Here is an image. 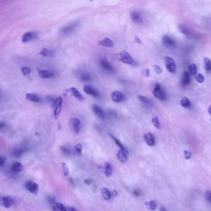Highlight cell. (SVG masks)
Here are the masks:
<instances>
[{
	"mask_svg": "<svg viewBox=\"0 0 211 211\" xmlns=\"http://www.w3.org/2000/svg\"><path fill=\"white\" fill-rule=\"evenodd\" d=\"M116 58L118 60L123 62L125 64L133 65L135 64V61L130 54L125 50H122L121 52L116 54Z\"/></svg>",
	"mask_w": 211,
	"mask_h": 211,
	"instance_id": "6da1fadb",
	"label": "cell"
},
{
	"mask_svg": "<svg viewBox=\"0 0 211 211\" xmlns=\"http://www.w3.org/2000/svg\"><path fill=\"white\" fill-rule=\"evenodd\" d=\"M63 105V99L61 97H58L53 102V116L54 119H58L60 116Z\"/></svg>",
	"mask_w": 211,
	"mask_h": 211,
	"instance_id": "7a4b0ae2",
	"label": "cell"
},
{
	"mask_svg": "<svg viewBox=\"0 0 211 211\" xmlns=\"http://www.w3.org/2000/svg\"><path fill=\"white\" fill-rule=\"evenodd\" d=\"M164 62L167 70L171 73H174L176 72V63L174 59L170 56H165L164 58Z\"/></svg>",
	"mask_w": 211,
	"mask_h": 211,
	"instance_id": "3957f363",
	"label": "cell"
},
{
	"mask_svg": "<svg viewBox=\"0 0 211 211\" xmlns=\"http://www.w3.org/2000/svg\"><path fill=\"white\" fill-rule=\"evenodd\" d=\"M153 94L155 98L160 100H165L166 99V95L165 92L162 89L161 86L159 84H156L153 91Z\"/></svg>",
	"mask_w": 211,
	"mask_h": 211,
	"instance_id": "277c9868",
	"label": "cell"
},
{
	"mask_svg": "<svg viewBox=\"0 0 211 211\" xmlns=\"http://www.w3.org/2000/svg\"><path fill=\"white\" fill-rule=\"evenodd\" d=\"M38 37V34L36 32H27L25 33L22 36L21 40L23 43H28V42L35 40Z\"/></svg>",
	"mask_w": 211,
	"mask_h": 211,
	"instance_id": "5b68a950",
	"label": "cell"
},
{
	"mask_svg": "<svg viewBox=\"0 0 211 211\" xmlns=\"http://www.w3.org/2000/svg\"><path fill=\"white\" fill-rule=\"evenodd\" d=\"M78 26V22H74L63 27L60 30V33L61 35H69L71 34Z\"/></svg>",
	"mask_w": 211,
	"mask_h": 211,
	"instance_id": "8992f818",
	"label": "cell"
},
{
	"mask_svg": "<svg viewBox=\"0 0 211 211\" xmlns=\"http://www.w3.org/2000/svg\"><path fill=\"white\" fill-rule=\"evenodd\" d=\"M83 90L87 95H91L95 98H98L100 97V92L95 89L94 87L90 85H86L84 86Z\"/></svg>",
	"mask_w": 211,
	"mask_h": 211,
	"instance_id": "52a82bcc",
	"label": "cell"
},
{
	"mask_svg": "<svg viewBox=\"0 0 211 211\" xmlns=\"http://www.w3.org/2000/svg\"><path fill=\"white\" fill-rule=\"evenodd\" d=\"M0 202H1V206L8 209L14 204V200L10 196H1Z\"/></svg>",
	"mask_w": 211,
	"mask_h": 211,
	"instance_id": "ba28073f",
	"label": "cell"
},
{
	"mask_svg": "<svg viewBox=\"0 0 211 211\" xmlns=\"http://www.w3.org/2000/svg\"><path fill=\"white\" fill-rule=\"evenodd\" d=\"M25 188L28 191L33 194V195H36L39 191V186L32 181H27L25 184Z\"/></svg>",
	"mask_w": 211,
	"mask_h": 211,
	"instance_id": "9c48e42d",
	"label": "cell"
},
{
	"mask_svg": "<svg viewBox=\"0 0 211 211\" xmlns=\"http://www.w3.org/2000/svg\"><path fill=\"white\" fill-rule=\"evenodd\" d=\"M162 43L165 45V47L168 48H170L175 46L176 44L174 40H173L171 38L167 35H164L162 37Z\"/></svg>",
	"mask_w": 211,
	"mask_h": 211,
	"instance_id": "30bf717a",
	"label": "cell"
},
{
	"mask_svg": "<svg viewBox=\"0 0 211 211\" xmlns=\"http://www.w3.org/2000/svg\"><path fill=\"white\" fill-rule=\"evenodd\" d=\"M67 91L77 100H78L79 101H82L84 100V98H83L82 94L79 92V91L76 88L73 87H71L69 88V89H67Z\"/></svg>",
	"mask_w": 211,
	"mask_h": 211,
	"instance_id": "8fae6325",
	"label": "cell"
},
{
	"mask_svg": "<svg viewBox=\"0 0 211 211\" xmlns=\"http://www.w3.org/2000/svg\"><path fill=\"white\" fill-rule=\"evenodd\" d=\"M111 97L112 100L116 103L121 102L124 99L123 94L121 92L118 91L113 92L111 94Z\"/></svg>",
	"mask_w": 211,
	"mask_h": 211,
	"instance_id": "7c38bea8",
	"label": "cell"
},
{
	"mask_svg": "<svg viewBox=\"0 0 211 211\" xmlns=\"http://www.w3.org/2000/svg\"><path fill=\"white\" fill-rule=\"evenodd\" d=\"M128 151L120 149L117 153V157L121 163H125L128 160Z\"/></svg>",
	"mask_w": 211,
	"mask_h": 211,
	"instance_id": "4fadbf2b",
	"label": "cell"
},
{
	"mask_svg": "<svg viewBox=\"0 0 211 211\" xmlns=\"http://www.w3.org/2000/svg\"><path fill=\"white\" fill-rule=\"evenodd\" d=\"M100 64L101 66L102 67V68L105 69L107 72L112 73L113 72V67L111 65L110 63L106 59H101L100 60Z\"/></svg>",
	"mask_w": 211,
	"mask_h": 211,
	"instance_id": "5bb4252c",
	"label": "cell"
},
{
	"mask_svg": "<svg viewBox=\"0 0 211 211\" xmlns=\"http://www.w3.org/2000/svg\"><path fill=\"white\" fill-rule=\"evenodd\" d=\"M39 76L43 79H51L54 76V74L52 71L47 69H42L39 71Z\"/></svg>",
	"mask_w": 211,
	"mask_h": 211,
	"instance_id": "9a60e30c",
	"label": "cell"
},
{
	"mask_svg": "<svg viewBox=\"0 0 211 211\" xmlns=\"http://www.w3.org/2000/svg\"><path fill=\"white\" fill-rule=\"evenodd\" d=\"M190 81H191L190 73L187 72V71H184L181 80V86L183 87L187 86L188 84L190 83Z\"/></svg>",
	"mask_w": 211,
	"mask_h": 211,
	"instance_id": "2e32d148",
	"label": "cell"
},
{
	"mask_svg": "<svg viewBox=\"0 0 211 211\" xmlns=\"http://www.w3.org/2000/svg\"><path fill=\"white\" fill-rule=\"evenodd\" d=\"M71 126L75 133H79L81 131V121L78 118H73L71 120Z\"/></svg>",
	"mask_w": 211,
	"mask_h": 211,
	"instance_id": "e0dca14e",
	"label": "cell"
},
{
	"mask_svg": "<svg viewBox=\"0 0 211 211\" xmlns=\"http://www.w3.org/2000/svg\"><path fill=\"white\" fill-rule=\"evenodd\" d=\"M102 169L104 175L107 177H110L113 174L112 167L111 165L108 163H105L102 167Z\"/></svg>",
	"mask_w": 211,
	"mask_h": 211,
	"instance_id": "ac0fdd59",
	"label": "cell"
},
{
	"mask_svg": "<svg viewBox=\"0 0 211 211\" xmlns=\"http://www.w3.org/2000/svg\"><path fill=\"white\" fill-rule=\"evenodd\" d=\"M93 111L95 115L100 119H104L105 118V114L104 111L99 106L97 105H93Z\"/></svg>",
	"mask_w": 211,
	"mask_h": 211,
	"instance_id": "d6986e66",
	"label": "cell"
},
{
	"mask_svg": "<svg viewBox=\"0 0 211 211\" xmlns=\"http://www.w3.org/2000/svg\"><path fill=\"white\" fill-rule=\"evenodd\" d=\"M144 138L147 145L149 146H154L155 145V139L153 134L151 133H147L144 134Z\"/></svg>",
	"mask_w": 211,
	"mask_h": 211,
	"instance_id": "ffe728a7",
	"label": "cell"
},
{
	"mask_svg": "<svg viewBox=\"0 0 211 211\" xmlns=\"http://www.w3.org/2000/svg\"><path fill=\"white\" fill-rule=\"evenodd\" d=\"M26 99L31 102L39 103L41 101V99L39 96L32 93H27L26 94Z\"/></svg>",
	"mask_w": 211,
	"mask_h": 211,
	"instance_id": "44dd1931",
	"label": "cell"
},
{
	"mask_svg": "<svg viewBox=\"0 0 211 211\" xmlns=\"http://www.w3.org/2000/svg\"><path fill=\"white\" fill-rule=\"evenodd\" d=\"M101 194H102V196L103 199L107 201L110 199L112 197V193L110 192V191L105 187L101 188Z\"/></svg>",
	"mask_w": 211,
	"mask_h": 211,
	"instance_id": "7402d4cb",
	"label": "cell"
},
{
	"mask_svg": "<svg viewBox=\"0 0 211 211\" xmlns=\"http://www.w3.org/2000/svg\"><path fill=\"white\" fill-rule=\"evenodd\" d=\"M99 44L103 46H105V47L108 48H111L114 46V43L113 41L111 39H108V38H105V39L99 42Z\"/></svg>",
	"mask_w": 211,
	"mask_h": 211,
	"instance_id": "603a6c76",
	"label": "cell"
},
{
	"mask_svg": "<svg viewBox=\"0 0 211 211\" xmlns=\"http://www.w3.org/2000/svg\"><path fill=\"white\" fill-rule=\"evenodd\" d=\"M52 209L53 210H60V211L67 210V208L64 205L60 203V202H54V203L52 204Z\"/></svg>",
	"mask_w": 211,
	"mask_h": 211,
	"instance_id": "cb8c5ba5",
	"label": "cell"
},
{
	"mask_svg": "<svg viewBox=\"0 0 211 211\" xmlns=\"http://www.w3.org/2000/svg\"><path fill=\"white\" fill-rule=\"evenodd\" d=\"M131 18L133 22H136V23L139 24V23H141V22H142V17H141V14L137 12H136V11L133 12L131 14Z\"/></svg>",
	"mask_w": 211,
	"mask_h": 211,
	"instance_id": "d4e9b609",
	"label": "cell"
},
{
	"mask_svg": "<svg viewBox=\"0 0 211 211\" xmlns=\"http://www.w3.org/2000/svg\"><path fill=\"white\" fill-rule=\"evenodd\" d=\"M40 54L44 57H52L54 55V52L52 50L47 48H42L40 52Z\"/></svg>",
	"mask_w": 211,
	"mask_h": 211,
	"instance_id": "484cf974",
	"label": "cell"
},
{
	"mask_svg": "<svg viewBox=\"0 0 211 211\" xmlns=\"http://www.w3.org/2000/svg\"><path fill=\"white\" fill-rule=\"evenodd\" d=\"M11 170L13 172H20L22 170L23 166L20 162H16L11 165Z\"/></svg>",
	"mask_w": 211,
	"mask_h": 211,
	"instance_id": "4316f807",
	"label": "cell"
},
{
	"mask_svg": "<svg viewBox=\"0 0 211 211\" xmlns=\"http://www.w3.org/2000/svg\"><path fill=\"white\" fill-rule=\"evenodd\" d=\"M79 78L82 82H89L91 81V76L87 73H81L79 74Z\"/></svg>",
	"mask_w": 211,
	"mask_h": 211,
	"instance_id": "83f0119b",
	"label": "cell"
},
{
	"mask_svg": "<svg viewBox=\"0 0 211 211\" xmlns=\"http://www.w3.org/2000/svg\"><path fill=\"white\" fill-rule=\"evenodd\" d=\"M27 150V149L26 147H20V148H18L14 149L13 151L12 152V155L16 157H19L21 156L24 152H25Z\"/></svg>",
	"mask_w": 211,
	"mask_h": 211,
	"instance_id": "f1b7e54d",
	"label": "cell"
},
{
	"mask_svg": "<svg viewBox=\"0 0 211 211\" xmlns=\"http://www.w3.org/2000/svg\"><path fill=\"white\" fill-rule=\"evenodd\" d=\"M180 105L184 108H189L191 106L190 101L186 97H183L180 100Z\"/></svg>",
	"mask_w": 211,
	"mask_h": 211,
	"instance_id": "f546056e",
	"label": "cell"
},
{
	"mask_svg": "<svg viewBox=\"0 0 211 211\" xmlns=\"http://www.w3.org/2000/svg\"><path fill=\"white\" fill-rule=\"evenodd\" d=\"M152 123L153 125L157 129H161V125H160L158 117L156 115H154L152 118Z\"/></svg>",
	"mask_w": 211,
	"mask_h": 211,
	"instance_id": "4dcf8cb0",
	"label": "cell"
},
{
	"mask_svg": "<svg viewBox=\"0 0 211 211\" xmlns=\"http://www.w3.org/2000/svg\"><path fill=\"white\" fill-rule=\"evenodd\" d=\"M110 136H111V137H112V138L113 139L114 141L115 142L116 144L121 149H123V150H125L128 151V150L125 148V147L123 144H121V142H120V141L118 139H117L116 137H115L114 136H113V135H112V134H110Z\"/></svg>",
	"mask_w": 211,
	"mask_h": 211,
	"instance_id": "1f68e13d",
	"label": "cell"
},
{
	"mask_svg": "<svg viewBox=\"0 0 211 211\" xmlns=\"http://www.w3.org/2000/svg\"><path fill=\"white\" fill-rule=\"evenodd\" d=\"M189 72L191 75H196L197 73V67L195 63H191V64L188 66Z\"/></svg>",
	"mask_w": 211,
	"mask_h": 211,
	"instance_id": "d6a6232c",
	"label": "cell"
},
{
	"mask_svg": "<svg viewBox=\"0 0 211 211\" xmlns=\"http://www.w3.org/2000/svg\"><path fill=\"white\" fill-rule=\"evenodd\" d=\"M204 67L207 71H211V60L208 58H204Z\"/></svg>",
	"mask_w": 211,
	"mask_h": 211,
	"instance_id": "836d02e7",
	"label": "cell"
},
{
	"mask_svg": "<svg viewBox=\"0 0 211 211\" xmlns=\"http://www.w3.org/2000/svg\"><path fill=\"white\" fill-rule=\"evenodd\" d=\"M61 167H62V171L63 173V175L65 176H67L69 175V168L67 167V164L65 162H62L61 163Z\"/></svg>",
	"mask_w": 211,
	"mask_h": 211,
	"instance_id": "e575fe53",
	"label": "cell"
},
{
	"mask_svg": "<svg viewBox=\"0 0 211 211\" xmlns=\"http://www.w3.org/2000/svg\"><path fill=\"white\" fill-rule=\"evenodd\" d=\"M82 150V146L81 144H78L75 146V152L77 155H81Z\"/></svg>",
	"mask_w": 211,
	"mask_h": 211,
	"instance_id": "d590c367",
	"label": "cell"
},
{
	"mask_svg": "<svg viewBox=\"0 0 211 211\" xmlns=\"http://www.w3.org/2000/svg\"><path fill=\"white\" fill-rule=\"evenodd\" d=\"M21 71H22V73L24 76H28L31 73V69L26 66H23L22 67V69H21Z\"/></svg>",
	"mask_w": 211,
	"mask_h": 211,
	"instance_id": "8d00e7d4",
	"label": "cell"
},
{
	"mask_svg": "<svg viewBox=\"0 0 211 211\" xmlns=\"http://www.w3.org/2000/svg\"><path fill=\"white\" fill-rule=\"evenodd\" d=\"M196 80L199 83H202L204 81V76L202 74H197L195 76Z\"/></svg>",
	"mask_w": 211,
	"mask_h": 211,
	"instance_id": "74e56055",
	"label": "cell"
},
{
	"mask_svg": "<svg viewBox=\"0 0 211 211\" xmlns=\"http://www.w3.org/2000/svg\"><path fill=\"white\" fill-rule=\"evenodd\" d=\"M147 204H148V206H149V209H150V210H155L156 208H157V204H156L155 202L154 201H153V200L150 201L148 202V203H147Z\"/></svg>",
	"mask_w": 211,
	"mask_h": 211,
	"instance_id": "f35d334b",
	"label": "cell"
},
{
	"mask_svg": "<svg viewBox=\"0 0 211 211\" xmlns=\"http://www.w3.org/2000/svg\"><path fill=\"white\" fill-rule=\"evenodd\" d=\"M153 69L154 71V72L157 74H160L162 73V69L157 65H155L153 66Z\"/></svg>",
	"mask_w": 211,
	"mask_h": 211,
	"instance_id": "ab89813d",
	"label": "cell"
},
{
	"mask_svg": "<svg viewBox=\"0 0 211 211\" xmlns=\"http://www.w3.org/2000/svg\"><path fill=\"white\" fill-rule=\"evenodd\" d=\"M183 153H184V159H185L189 160V159H191V152L190 151L185 150L183 151Z\"/></svg>",
	"mask_w": 211,
	"mask_h": 211,
	"instance_id": "60d3db41",
	"label": "cell"
},
{
	"mask_svg": "<svg viewBox=\"0 0 211 211\" xmlns=\"http://www.w3.org/2000/svg\"><path fill=\"white\" fill-rule=\"evenodd\" d=\"M138 99L140 100L141 102H142L143 103H148V99H147L146 97L143 96V95H139L137 96Z\"/></svg>",
	"mask_w": 211,
	"mask_h": 211,
	"instance_id": "b9f144b4",
	"label": "cell"
},
{
	"mask_svg": "<svg viewBox=\"0 0 211 211\" xmlns=\"http://www.w3.org/2000/svg\"><path fill=\"white\" fill-rule=\"evenodd\" d=\"M205 196L206 199L210 202H211V192L209 191H207L205 194Z\"/></svg>",
	"mask_w": 211,
	"mask_h": 211,
	"instance_id": "7bdbcfd3",
	"label": "cell"
},
{
	"mask_svg": "<svg viewBox=\"0 0 211 211\" xmlns=\"http://www.w3.org/2000/svg\"><path fill=\"white\" fill-rule=\"evenodd\" d=\"M61 149L63 152L66 154H69V153H70V150L66 147H62Z\"/></svg>",
	"mask_w": 211,
	"mask_h": 211,
	"instance_id": "ee69618b",
	"label": "cell"
},
{
	"mask_svg": "<svg viewBox=\"0 0 211 211\" xmlns=\"http://www.w3.org/2000/svg\"><path fill=\"white\" fill-rule=\"evenodd\" d=\"M6 161V158L4 157V156H1V160H0V164H1V166L3 167L4 164L5 163Z\"/></svg>",
	"mask_w": 211,
	"mask_h": 211,
	"instance_id": "f6af8a7d",
	"label": "cell"
},
{
	"mask_svg": "<svg viewBox=\"0 0 211 211\" xmlns=\"http://www.w3.org/2000/svg\"><path fill=\"white\" fill-rule=\"evenodd\" d=\"M144 74L146 77H149L150 75V70L149 69H145L144 70Z\"/></svg>",
	"mask_w": 211,
	"mask_h": 211,
	"instance_id": "bcb514c9",
	"label": "cell"
},
{
	"mask_svg": "<svg viewBox=\"0 0 211 211\" xmlns=\"http://www.w3.org/2000/svg\"><path fill=\"white\" fill-rule=\"evenodd\" d=\"M135 41H136V43H137V44H141V39H139V38L138 37H137V36L135 37Z\"/></svg>",
	"mask_w": 211,
	"mask_h": 211,
	"instance_id": "7dc6e473",
	"label": "cell"
},
{
	"mask_svg": "<svg viewBox=\"0 0 211 211\" xmlns=\"http://www.w3.org/2000/svg\"><path fill=\"white\" fill-rule=\"evenodd\" d=\"M133 194H134V195L135 196H138L140 195L141 193H140V191H138V190H134V192H133Z\"/></svg>",
	"mask_w": 211,
	"mask_h": 211,
	"instance_id": "c3c4849f",
	"label": "cell"
},
{
	"mask_svg": "<svg viewBox=\"0 0 211 211\" xmlns=\"http://www.w3.org/2000/svg\"><path fill=\"white\" fill-rule=\"evenodd\" d=\"M84 183L86 184L87 185H89L91 183V180H88V179H86V180H84Z\"/></svg>",
	"mask_w": 211,
	"mask_h": 211,
	"instance_id": "681fc988",
	"label": "cell"
},
{
	"mask_svg": "<svg viewBox=\"0 0 211 211\" xmlns=\"http://www.w3.org/2000/svg\"><path fill=\"white\" fill-rule=\"evenodd\" d=\"M117 191H113V192L112 193V195L113 197H116L117 196Z\"/></svg>",
	"mask_w": 211,
	"mask_h": 211,
	"instance_id": "f907efd6",
	"label": "cell"
},
{
	"mask_svg": "<svg viewBox=\"0 0 211 211\" xmlns=\"http://www.w3.org/2000/svg\"><path fill=\"white\" fill-rule=\"evenodd\" d=\"M67 210H76V209L73 208H67Z\"/></svg>",
	"mask_w": 211,
	"mask_h": 211,
	"instance_id": "816d5d0a",
	"label": "cell"
},
{
	"mask_svg": "<svg viewBox=\"0 0 211 211\" xmlns=\"http://www.w3.org/2000/svg\"><path fill=\"white\" fill-rule=\"evenodd\" d=\"M208 112H209V113L210 114V115H211V105H210V106L208 108Z\"/></svg>",
	"mask_w": 211,
	"mask_h": 211,
	"instance_id": "f5cc1de1",
	"label": "cell"
},
{
	"mask_svg": "<svg viewBox=\"0 0 211 211\" xmlns=\"http://www.w3.org/2000/svg\"><path fill=\"white\" fill-rule=\"evenodd\" d=\"M210 121H211V120H210Z\"/></svg>",
	"mask_w": 211,
	"mask_h": 211,
	"instance_id": "db71d44e",
	"label": "cell"
}]
</instances>
